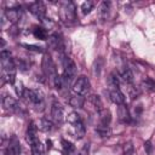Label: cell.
<instances>
[{
  "mask_svg": "<svg viewBox=\"0 0 155 155\" xmlns=\"http://www.w3.org/2000/svg\"><path fill=\"white\" fill-rule=\"evenodd\" d=\"M84 103H85V98L82 96H79V94H75V96H71L69 98V104L70 107H73L74 109H80L84 107Z\"/></svg>",
  "mask_w": 155,
  "mask_h": 155,
  "instance_id": "16",
  "label": "cell"
},
{
  "mask_svg": "<svg viewBox=\"0 0 155 155\" xmlns=\"http://www.w3.org/2000/svg\"><path fill=\"white\" fill-rule=\"evenodd\" d=\"M48 46L53 50H63L64 45H63V39L61 38V35L58 34H52L48 38Z\"/></svg>",
  "mask_w": 155,
  "mask_h": 155,
  "instance_id": "14",
  "label": "cell"
},
{
  "mask_svg": "<svg viewBox=\"0 0 155 155\" xmlns=\"http://www.w3.org/2000/svg\"><path fill=\"white\" fill-rule=\"evenodd\" d=\"M29 10H30V12H31L35 17H38L40 21L46 19V6L44 5V2H41V1H35V2H33V4L29 5Z\"/></svg>",
  "mask_w": 155,
  "mask_h": 155,
  "instance_id": "8",
  "label": "cell"
},
{
  "mask_svg": "<svg viewBox=\"0 0 155 155\" xmlns=\"http://www.w3.org/2000/svg\"><path fill=\"white\" fill-rule=\"evenodd\" d=\"M4 15L7 18L10 24H16L22 17V8L21 7H10V8L5 10Z\"/></svg>",
  "mask_w": 155,
  "mask_h": 155,
  "instance_id": "10",
  "label": "cell"
},
{
  "mask_svg": "<svg viewBox=\"0 0 155 155\" xmlns=\"http://www.w3.org/2000/svg\"><path fill=\"white\" fill-rule=\"evenodd\" d=\"M1 58V79L4 82L15 85L16 82V63L15 59L11 58V52L2 50L0 53Z\"/></svg>",
  "mask_w": 155,
  "mask_h": 155,
  "instance_id": "1",
  "label": "cell"
},
{
  "mask_svg": "<svg viewBox=\"0 0 155 155\" xmlns=\"http://www.w3.org/2000/svg\"><path fill=\"white\" fill-rule=\"evenodd\" d=\"M93 8V2L92 1H85L82 5H81V10H82V13L84 15H88Z\"/></svg>",
  "mask_w": 155,
  "mask_h": 155,
  "instance_id": "30",
  "label": "cell"
},
{
  "mask_svg": "<svg viewBox=\"0 0 155 155\" xmlns=\"http://www.w3.org/2000/svg\"><path fill=\"white\" fill-rule=\"evenodd\" d=\"M2 107L7 111H17L18 108H19L18 107V102L11 96H5L2 98Z\"/></svg>",
  "mask_w": 155,
  "mask_h": 155,
  "instance_id": "13",
  "label": "cell"
},
{
  "mask_svg": "<svg viewBox=\"0 0 155 155\" xmlns=\"http://www.w3.org/2000/svg\"><path fill=\"white\" fill-rule=\"evenodd\" d=\"M88 149H90V145H88V144H85V145L82 147V149L80 150L79 155H90V154H88Z\"/></svg>",
  "mask_w": 155,
  "mask_h": 155,
  "instance_id": "34",
  "label": "cell"
},
{
  "mask_svg": "<svg viewBox=\"0 0 155 155\" xmlns=\"http://www.w3.org/2000/svg\"><path fill=\"white\" fill-rule=\"evenodd\" d=\"M124 150H125V154H130V153L132 151V144H131V143H127V144H125V147H124Z\"/></svg>",
  "mask_w": 155,
  "mask_h": 155,
  "instance_id": "35",
  "label": "cell"
},
{
  "mask_svg": "<svg viewBox=\"0 0 155 155\" xmlns=\"http://www.w3.org/2000/svg\"><path fill=\"white\" fill-rule=\"evenodd\" d=\"M90 101H91V102H92V104L98 109V111H99L101 109H103V108H102V101H101V98H99L98 96L92 94V96L90 97Z\"/></svg>",
  "mask_w": 155,
  "mask_h": 155,
  "instance_id": "31",
  "label": "cell"
},
{
  "mask_svg": "<svg viewBox=\"0 0 155 155\" xmlns=\"http://www.w3.org/2000/svg\"><path fill=\"white\" fill-rule=\"evenodd\" d=\"M62 63H63V81H64V85L68 86L70 84V81L76 76V65L74 63V61L71 58H69L68 56H64L63 59H62Z\"/></svg>",
  "mask_w": 155,
  "mask_h": 155,
  "instance_id": "3",
  "label": "cell"
},
{
  "mask_svg": "<svg viewBox=\"0 0 155 155\" xmlns=\"http://www.w3.org/2000/svg\"><path fill=\"white\" fill-rule=\"evenodd\" d=\"M67 121H68L70 125H75V124H78L79 121H81V116H80L76 111H71V113L68 114Z\"/></svg>",
  "mask_w": 155,
  "mask_h": 155,
  "instance_id": "28",
  "label": "cell"
},
{
  "mask_svg": "<svg viewBox=\"0 0 155 155\" xmlns=\"http://www.w3.org/2000/svg\"><path fill=\"white\" fill-rule=\"evenodd\" d=\"M33 35L39 39V40H46L48 38V33L46 30V28L44 27H40V25H35L34 29H33Z\"/></svg>",
  "mask_w": 155,
  "mask_h": 155,
  "instance_id": "17",
  "label": "cell"
},
{
  "mask_svg": "<svg viewBox=\"0 0 155 155\" xmlns=\"http://www.w3.org/2000/svg\"><path fill=\"white\" fill-rule=\"evenodd\" d=\"M108 85L109 88H119V76L115 73H111L108 78Z\"/></svg>",
  "mask_w": 155,
  "mask_h": 155,
  "instance_id": "26",
  "label": "cell"
},
{
  "mask_svg": "<svg viewBox=\"0 0 155 155\" xmlns=\"http://www.w3.org/2000/svg\"><path fill=\"white\" fill-rule=\"evenodd\" d=\"M25 140L30 144V147L40 142L39 137H38V126H36L35 121H30L28 124L27 132H25Z\"/></svg>",
  "mask_w": 155,
  "mask_h": 155,
  "instance_id": "7",
  "label": "cell"
},
{
  "mask_svg": "<svg viewBox=\"0 0 155 155\" xmlns=\"http://www.w3.org/2000/svg\"><path fill=\"white\" fill-rule=\"evenodd\" d=\"M90 86L91 85H90L88 79L86 76L81 75V76H79L74 81V84H73V91H74L75 94H79V96H82L84 97V96H86L88 93Z\"/></svg>",
  "mask_w": 155,
  "mask_h": 155,
  "instance_id": "6",
  "label": "cell"
},
{
  "mask_svg": "<svg viewBox=\"0 0 155 155\" xmlns=\"http://www.w3.org/2000/svg\"><path fill=\"white\" fill-rule=\"evenodd\" d=\"M117 115H119V120L124 124H128L131 121V115H130V111L127 109V107L125 104H121L119 105L117 108Z\"/></svg>",
  "mask_w": 155,
  "mask_h": 155,
  "instance_id": "15",
  "label": "cell"
},
{
  "mask_svg": "<svg viewBox=\"0 0 155 155\" xmlns=\"http://www.w3.org/2000/svg\"><path fill=\"white\" fill-rule=\"evenodd\" d=\"M41 67H42V71H44L45 76L47 79H50L52 81V84H53V81H54V79L57 78L58 74H57L56 65H54V63H53V61H52V58H51L50 54H47V53L44 54Z\"/></svg>",
  "mask_w": 155,
  "mask_h": 155,
  "instance_id": "5",
  "label": "cell"
},
{
  "mask_svg": "<svg viewBox=\"0 0 155 155\" xmlns=\"http://www.w3.org/2000/svg\"><path fill=\"white\" fill-rule=\"evenodd\" d=\"M61 143H62V150H63V154H64V155H70V154L74 151L75 147H74L73 143H70V142H68V140H65V139H62Z\"/></svg>",
  "mask_w": 155,
  "mask_h": 155,
  "instance_id": "25",
  "label": "cell"
},
{
  "mask_svg": "<svg viewBox=\"0 0 155 155\" xmlns=\"http://www.w3.org/2000/svg\"><path fill=\"white\" fill-rule=\"evenodd\" d=\"M23 47H25L29 51H35V52H42V47L35 46V45H28V44H22Z\"/></svg>",
  "mask_w": 155,
  "mask_h": 155,
  "instance_id": "32",
  "label": "cell"
},
{
  "mask_svg": "<svg viewBox=\"0 0 155 155\" xmlns=\"http://www.w3.org/2000/svg\"><path fill=\"white\" fill-rule=\"evenodd\" d=\"M121 78H122V80L126 82V84H132L133 82V74H132V71H131V69L130 68H127V67H124V69L121 70Z\"/></svg>",
  "mask_w": 155,
  "mask_h": 155,
  "instance_id": "24",
  "label": "cell"
},
{
  "mask_svg": "<svg viewBox=\"0 0 155 155\" xmlns=\"http://www.w3.org/2000/svg\"><path fill=\"white\" fill-rule=\"evenodd\" d=\"M4 46H5V40L1 39V48H4Z\"/></svg>",
  "mask_w": 155,
  "mask_h": 155,
  "instance_id": "37",
  "label": "cell"
},
{
  "mask_svg": "<svg viewBox=\"0 0 155 155\" xmlns=\"http://www.w3.org/2000/svg\"><path fill=\"white\" fill-rule=\"evenodd\" d=\"M21 153V144L17 138H11L5 148V155H18Z\"/></svg>",
  "mask_w": 155,
  "mask_h": 155,
  "instance_id": "11",
  "label": "cell"
},
{
  "mask_svg": "<svg viewBox=\"0 0 155 155\" xmlns=\"http://www.w3.org/2000/svg\"><path fill=\"white\" fill-rule=\"evenodd\" d=\"M59 16L65 24H73L76 21V8L71 1L63 2L59 10Z\"/></svg>",
  "mask_w": 155,
  "mask_h": 155,
  "instance_id": "4",
  "label": "cell"
},
{
  "mask_svg": "<svg viewBox=\"0 0 155 155\" xmlns=\"http://www.w3.org/2000/svg\"><path fill=\"white\" fill-rule=\"evenodd\" d=\"M96 132L101 136V137H110L111 134V128L109 125H104V124H101L96 127Z\"/></svg>",
  "mask_w": 155,
  "mask_h": 155,
  "instance_id": "21",
  "label": "cell"
},
{
  "mask_svg": "<svg viewBox=\"0 0 155 155\" xmlns=\"http://www.w3.org/2000/svg\"><path fill=\"white\" fill-rule=\"evenodd\" d=\"M151 149H153L151 142H150V140H147V142L144 143V150L147 151V154H151Z\"/></svg>",
  "mask_w": 155,
  "mask_h": 155,
  "instance_id": "33",
  "label": "cell"
},
{
  "mask_svg": "<svg viewBox=\"0 0 155 155\" xmlns=\"http://www.w3.org/2000/svg\"><path fill=\"white\" fill-rule=\"evenodd\" d=\"M140 87H142L144 91H147V92H154V91H155V81H154L153 79H150V78H145V79L142 81Z\"/></svg>",
  "mask_w": 155,
  "mask_h": 155,
  "instance_id": "23",
  "label": "cell"
},
{
  "mask_svg": "<svg viewBox=\"0 0 155 155\" xmlns=\"http://www.w3.org/2000/svg\"><path fill=\"white\" fill-rule=\"evenodd\" d=\"M73 127H74V134H75V137H76L78 139L84 138V136H85V133H86V128H85V126H84L82 120L79 121L78 124L73 125Z\"/></svg>",
  "mask_w": 155,
  "mask_h": 155,
  "instance_id": "20",
  "label": "cell"
},
{
  "mask_svg": "<svg viewBox=\"0 0 155 155\" xmlns=\"http://www.w3.org/2000/svg\"><path fill=\"white\" fill-rule=\"evenodd\" d=\"M36 126H38V130L42 131V132H48L52 130L53 127V122L50 121L48 119H40L38 122H36Z\"/></svg>",
  "mask_w": 155,
  "mask_h": 155,
  "instance_id": "19",
  "label": "cell"
},
{
  "mask_svg": "<svg viewBox=\"0 0 155 155\" xmlns=\"http://www.w3.org/2000/svg\"><path fill=\"white\" fill-rule=\"evenodd\" d=\"M25 101L30 104H33L35 107L36 110H42L44 109V93L41 90L36 88V90H28L25 88V92H24V96Z\"/></svg>",
  "mask_w": 155,
  "mask_h": 155,
  "instance_id": "2",
  "label": "cell"
},
{
  "mask_svg": "<svg viewBox=\"0 0 155 155\" xmlns=\"http://www.w3.org/2000/svg\"><path fill=\"white\" fill-rule=\"evenodd\" d=\"M98 115H99V122L101 124H104V125H109L110 121H111V113L109 109H101L98 111Z\"/></svg>",
  "mask_w": 155,
  "mask_h": 155,
  "instance_id": "18",
  "label": "cell"
},
{
  "mask_svg": "<svg viewBox=\"0 0 155 155\" xmlns=\"http://www.w3.org/2000/svg\"><path fill=\"white\" fill-rule=\"evenodd\" d=\"M110 2L109 1H103L99 6V17L102 19H107L109 16V11H110Z\"/></svg>",
  "mask_w": 155,
  "mask_h": 155,
  "instance_id": "22",
  "label": "cell"
},
{
  "mask_svg": "<svg viewBox=\"0 0 155 155\" xmlns=\"http://www.w3.org/2000/svg\"><path fill=\"white\" fill-rule=\"evenodd\" d=\"M15 92L18 97H23L24 96V92H25V87L23 86V82L22 81H16L15 82Z\"/></svg>",
  "mask_w": 155,
  "mask_h": 155,
  "instance_id": "29",
  "label": "cell"
},
{
  "mask_svg": "<svg viewBox=\"0 0 155 155\" xmlns=\"http://www.w3.org/2000/svg\"><path fill=\"white\" fill-rule=\"evenodd\" d=\"M30 148H31V154L33 155H45V148L41 144V142L31 145Z\"/></svg>",
  "mask_w": 155,
  "mask_h": 155,
  "instance_id": "27",
  "label": "cell"
},
{
  "mask_svg": "<svg viewBox=\"0 0 155 155\" xmlns=\"http://www.w3.org/2000/svg\"><path fill=\"white\" fill-rule=\"evenodd\" d=\"M51 116L53 122L56 124H62L64 120V109L58 102H53L51 107Z\"/></svg>",
  "mask_w": 155,
  "mask_h": 155,
  "instance_id": "9",
  "label": "cell"
},
{
  "mask_svg": "<svg viewBox=\"0 0 155 155\" xmlns=\"http://www.w3.org/2000/svg\"><path fill=\"white\" fill-rule=\"evenodd\" d=\"M51 148H52V140H51V139H47V140H46V149L50 150Z\"/></svg>",
  "mask_w": 155,
  "mask_h": 155,
  "instance_id": "36",
  "label": "cell"
},
{
  "mask_svg": "<svg viewBox=\"0 0 155 155\" xmlns=\"http://www.w3.org/2000/svg\"><path fill=\"white\" fill-rule=\"evenodd\" d=\"M109 97H110V101L116 105L125 104V96L120 91V88H109Z\"/></svg>",
  "mask_w": 155,
  "mask_h": 155,
  "instance_id": "12",
  "label": "cell"
}]
</instances>
